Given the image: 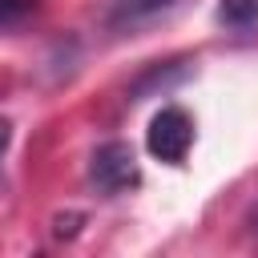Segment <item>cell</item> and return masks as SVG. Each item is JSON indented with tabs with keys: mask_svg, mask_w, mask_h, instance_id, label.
Returning a JSON list of instances; mask_svg holds the SVG:
<instances>
[{
	"mask_svg": "<svg viewBox=\"0 0 258 258\" xmlns=\"http://www.w3.org/2000/svg\"><path fill=\"white\" fill-rule=\"evenodd\" d=\"M145 145L157 161H169V165H181L189 145H194V117L181 109V105H165L153 113L149 129H145Z\"/></svg>",
	"mask_w": 258,
	"mask_h": 258,
	"instance_id": "6da1fadb",
	"label": "cell"
},
{
	"mask_svg": "<svg viewBox=\"0 0 258 258\" xmlns=\"http://www.w3.org/2000/svg\"><path fill=\"white\" fill-rule=\"evenodd\" d=\"M89 181L101 189V194H125L141 181V165L133 157V149L125 141H105L97 145V153L89 157Z\"/></svg>",
	"mask_w": 258,
	"mask_h": 258,
	"instance_id": "7a4b0ae2",
	"label": "cell"
},
{
	"mask_svg": "<svg viewBox=\"0 0 258 258\" xmlns=\"http://www.w3.org/2000/svg\"><path fill=\"white\" fill-rule=\"evenodd\" d=\"M181 0H109V28H137L177 8Z\"/></svg>",
	"mask_w": 258,
	"mask_h": 258,
	"instance_id": "3957f363",
	"label": "cell"
},
{
	"mask_svg": "<svg viewBox=\"0 0 258 258\" xmlns=\"http://www.w3.org/2000/svg\"><path fill=\"white\" fill-rule=\"evenodd\" d=\"M218 24L230 32H246L258 24V0H218Z\"/></svg>",
	"mask_w": 258,
	"mask_h": 258,
	"instance_id": "277c9868",
	"label": "cell"
},
{
	"mask_svg": "<svg viewBox=\"0 0 258 258\" xmlns=\"http://www.w3.org/2000/svg\"><path fill=\"white\" fill-rule=\"evenodd\" d=\"M81 222H85V214H56L52 218V238H77Z\"/></svg>",
	"mask_w": 258,
	"mask_h": 258,
	"instance_id": "5b68a950",
	"label": "cell"
},
{
	"mask_svg": "<svg viewBox=\"0 0 258 258\" xmlns=\"http://www.w3.org/2000/svg\"><path fill=\"white\" fill-rule=\"evenodd\" d=\"M36 0H0V24H12V20H20L28 8H32Z\"/></svg>",
	"mask_w": 258,
	"mask_h": 258,
	"instance_id": "8992f818",
	"label": "cell"
},
{
	"mask_svg": "<svg viewBox=\"0 0 258 258\" xmlns=\"http://www.w3.org/2000/svg\"><path fill=\"white\" fill-rule=\"evenodd\" d=\"M12 145V121L8 117H0V157H4V149Z\"/></svg>",
	"mask_w": 258,
	"mask_h": 258,
	"instance_id": "52a82bcc",
	"label": "cell"
}]
</instances>
